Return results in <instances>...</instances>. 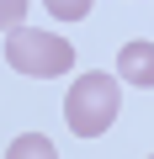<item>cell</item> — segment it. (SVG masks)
Listing matches in <instances>:
<instances>
[{"mask_svg":"<svg viewBox=\"0 0 154 159\" xmlns=\"http://www.w3.org/2000/svg\"><path fill=\"white\" fill-rule=\"evenodd\" d=\"M117 111H122V80H117V74L85 69V74L69 85V96H64V122H69L74 138H101V133L117 122Z\"/></svg>","mask_w":154,"mask_h":159,"instance_id":"6da1fadb","label":"cell"},{"mask_svg":"<svg viewBox=\"0 0 154 159\" xmlns=\"http://www.w3.org/2000/svg\"><path fill=\"white\" fill-rule=\"evenodd\" d=\"M6 64L27 80H53V74H69L74 69V48L53 32H37V27H16L6 32Z\"/></svg>","mask_w":154,"mask_h":159,"instance_id":"7a4b0ae2","label":"cell"},{"mask_svg":"<svg viewBox=\"0 0 154 159\" xmlns=\"http://www.w3.org/2000/svg\"><path fill=\"white\" fill-rule=\"evenodd\" d=\"M149 159H154V154H149Z\"/></svg>","mask_w":154,"mask_h":159,"instance_id":"52a82bcc","label":"cell"},{"mask_svg":"<svg viewBox=\"0 0 154 159\" xmlns=\"http://www.w3.org/2000/svg\"><path fill=\"white\" fill-rule=\"evenodd\" d=\"M117 80L122 85H138V90H154V43L133 37L117 48Z\"/></svg>","mask_w":154,"mask_h":159,"instance_id":"3957f363","label":"cell"},{"mask_svg":"<svg viewBox=\"0 0 154 159\" xmlns=\"http://www.w3.org/2000/svg\"><path fill=\"white\" fill-rule=\"evenodd\" d=\"M6 159H58V148L48 143V133H21V138L6 148Z\"/></svg>","mask_w":154,"mask_h":159,"instance_id":"277c9868","label":"cell"},{"mask_svg":"<svg viewBox=\"0 0 154 159\" xmlns=\"http://www.w3.org/2000/svg\"><path fill=\"white\" fill-rule=\"evenodd\" d=\"M91 6H96V0H43V11H48V16H58V21H85V16H91Z\"/></svg>","mask_w":154,"mask_h":159,"instance_id":"5b68a950","label":"cell"},{"mask_svg":"<svg viewBox=\"0 0 154 159\" xmlns=\"http://www.w3.org/2000/svg\"><path fill=\"white\" fill-rule=\"evenodd\" d=\"M21 21H27V0H0V27L16 32Z\"/></svg>","mask_w":154,"mask_h":159,"instance_id":"8992f818","label":"cell"}]
</instances>
